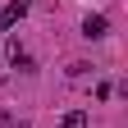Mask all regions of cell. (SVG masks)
<instances>
[{
    "label": "cell",
    "instance_id": "cell-1",
    "mask_svg": "<svg viewBox=\"0 0 128 128\" xmlns=\"http://www.w3.org/2000/svg\"><path fill=\"white\" fill-rule=\"evenodd\" d=\"M105 32H110V18H105V14H87V18H82V37H87V41L105 37Z\"/></svg>",
    "mask_w": 128,
    "mask_h": 128
},
{
    "label": "cell",
    "instance_id": "cell-2",
    "mask_svg": "<svg viewBox=\"0 0 128 128\" xmlns=\"http://www.w3.org/2000/svg\"><path fill=\"white\" fill-rule=\"evenodd\" d=\"M23 14H28V0H9V5L0 9V28H14Z\"/></svg>",
    "mask_w": 128,
    "mask_h": 128
},
{
    "label": "cell",
    "instance_id": "cell-3",
    "mask_svg": "<svg viewBox=\"0 0 128 128\" xmlns=\"http://www.w3.org/2000/svg\"><path fill=\"white\" fill-rule=\"evenodd\" d=\"M64 128H87V114L82 110H69V114H64Z\"/></svg>",
    "mask_w": 128,
    "mask_h": 128
},
{
    "label": "cell",
    "instance_id": "cell-4",
    "mask_svg": "<svg viewBox=\"0 0 128 128\" xmlns=\"http://www.w3.org/2000/svg\"><path fill=\"white\" fill-rule=\"evenodd\" d=\"M5 128H28V119H5Z\"/></svg>",
    "mask_w": 128,
    "mask_h": 128
}]
</instances>
